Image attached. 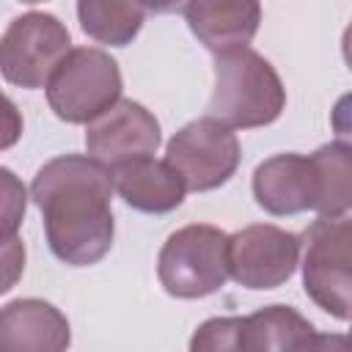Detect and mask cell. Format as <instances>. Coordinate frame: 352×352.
<instances>
[{
    "instance_id": "obj_7",
    "label": "cell",
    "mask_w": 352,
    "mask_h": 352,
    "mask_svg": "<svg viewBox=\"0 0 352 352\" xmlns=\"http://www.w3.org/2000/svg\"><path fill=\"white\" fill-rule=\"evenodd\" d=\"M165 162L192 192L223 187L239 168L236 132L212 116L184 124L165 146Z\"/></svg>"
},
{
    "instance_id": "obj_1",
    "label": "cell",
    "mask_w": 352,
    "mask_h": 352,
    "mask_svg": "<svg viewBox=\"0 0 352 352\" xmlns=\"http://www.w3.org/2000/svg\"><path fill=\"white\" fill-rule=\"evenodd\" d=\"M30 198L44 217L50 250L69 267H91L113 248L110 170L88 154H63L38 168Z\"/></svg>"
},
{
    "instance_id": "obj_16",
    "label": "cell",
    "mask_w": 352,
    "mask_h": 352,
    "mask_svg": "<svg viewBox=\"0 0 352 352\" xmlns=\"http://www.w3.org/2000/svg\"><path fill=\"white\" fill-rule=\"evenodd\" d=\"M311 157L319 173V201L314 212L319 217L349 214V204H352V148L349 143L344 140L324 143Z\"/></svg>"
},
{
    "instance_id": "obj_13",
    "label": "cell",
    "mask_w": 352,
    "mask_h": 352,
    "mask_svg": "<svg viewBox=\"0 0 352 352\" xmlns=\"http://www.w3.org/2000/svg\"><path fill=\"white\" fill-rule=\"evenodd\" d=\"M107 170L113 192H118L126 206L146 214H168L179 209L187 195L182 176L165 160H154V154L113 165Z\"/></svg>"
},
{
    "instance_id": "obj_21",
    "label": "cell",
    "mask_w": 352,
    "mask_h": 352,
    "mask_svg": "<svg viewBox=\"0 0 352 352\" xmlns=\"http://www.w3.org/2000/svg\"><path fill=\"white\" fill-rule=\"evenodd\" d=\"M143 3H146V8L154 11V14H170V11H176V8H182L184 0H143Z\"/></svg>"
},
{
    "instance_id": "obj_6",
    "label": "cell",
    "mask_w": 352,
    "mask_h": 352,
    "mask_svg": "<svg viewBox=\"0 0 352 352\" xmlns=\"http://www.w3.org/2000/svg\"><path fill=\"white\" fill-rule=\"evenodd\" d=\"M72 50V36L55 14L28 11L0 36V74L16 88H44Z\"/></svg>"
},
{
    "instance_id": "obj_14",
    "label": "cell",
    "mask_w": 352,
    "mask_h": 352,
    "mask_svg": "<svg viewBox=\"0 0 352 352\" xmlns=\"http://www.w3.org/2000/svg\"><path fill=\"white\" fill-rule=\"evenodd\" d=\"M330 344L333 338L319 336L316 327L292 305H267L242 316L239 349L245 352H300Z\"/></svg>"
},
{
    "instance_id": "obj_19",
    "label": "cell",
    "mask_w": 352,
    "mask_h": 352,
    "mask_svg": "<svg viewBox=\"0 0 352 352\" xmlns=\"http://www.w3.org/2000/svg\"><path fill=\"white\" fill-rule=\"evenodd\" d=\"M25 242L16 236L0 239V294L11 292L25 272Z\"/></svg>"
},
{
    "instance_id": "obj_10",
    "label": "cell",
    "mask_w": 352,
    "mask_h": 352,
    "mask_svg": "<svg viewBox=\"0 0 352 352\" xmlns=\"http://www.w3.org/2000/svg\"><path fill=\"white\" fill-rule=\"evenodd\" d=\"M253 198L275 217L314 209L319 201V173L314 157L286 151L264 160L253 170Z\"/></svg>"
},
{
    "instance_id": "obj_17",
    "label": "cell",
    "mask_w": 352,
    "mask_h": 352,
    "mask_svg": "<svg viewBox=\"0 0 352 352\" xmlns=\"http://www.w3.org/2000/svg\"><path fill=\"white\" fill-rule=\"evenodd\" d=\"M25 209H28V190L22 179L11 168L0 165V239L16 236L25 220Z\"/></svg>"
},
{
    "instance_id": "obj_3",
    "label": "cell",
    "mask_w": 352,
    "mask_h": 352,
    "mask_svg": "<svg viewBox=\"0 0 352 352\" xmlns=\"http://www.w3.org/2000/svg\"><path fill=\"white\" fill-rule=\"evenodd\" d=\"M157 278L179 300L214 294L228 280V234L209 223L173 231L157 256Z\"/></svg>"
},
{
    "instance_id": "obj_9",
    "label": "cell",
    "mask_w": 352,
    "mask_h": 352,
    "mask_svg": "<svg viewBox=\"0 0 352 352\" xmlns=\"http://www.w3.org/2000/svg\"><path fill=\"white\" fill-rule=\"evenodd\" d=\"M162 135L160 121L140 102L118 99L96 118L85 124V148L88 157L102 162L104 168L148 157L157 151Z\"/></svg>"
},
{
    "instance_id": "obj_20",
    "label": "cell",
    "mask_w": 352,
    "mask_h": 352,
    "mask_svg": "<svg viewBox=\"0 0 352 352\" xmlns=\"http://www.w3.org/2000/svg\"><path fill=\"white\" fill-rule=\"evenodd\" d=\"M22 138V113L19 107L0 91V151L16 146Z\"/></svg>"
},
{
    "instance_id": "obj_5",
    "label": "cell",
    "mask_w": 352,
    "mask_h": 352,
    "mask_svg": "<svg viewBox=\"0 0 352 352\" xmlns=\"http://www.w3.org/2000/svg\"><path fill=\"white\" fill-rule=\"evenodd\" d=\"M349 242L352 223L349 214L316 217L300 236V264L305 294L330 316L349 319Z\"/></svg>"
},
{
    "instance_id": "obj_15",
    "label": "cell",
    "mask_w": 352,
    "mask_h": 352,
    "mask_svg": "<svg viewBox=\"0 0 352 352\" xmlns=\"http://www.w3.org/2000/svg\"><path fill=\"white\" fill-rule=\"evenodd\" d=\"M143 0H77V19L85 36L99 44L126 47L146 22Z\"/></svg>"
},
{
    "instance_id": "obj_2",
    "label": "cell",
    "mask_w": 352,
    "mask_h": 352,
    "mask_svg": "<svg viewBox=\"0 0 352 352\" xmlns=\"http://www.w3.org/2000/svg\"><path fill=\"white\" fill-rule=\"evenodd\" d=\"M286 88L272 63L250 47H234L214 58L209 116L231 129H256L280 118Z\"/></svg>"
},
{
    "instance_id": "obj_18",
    "label": "cell",
    "mask_w": 352,
    "mask_h": 352,
    "mask_svg": "<svg viewBox=\"0 0 352 352\" xmlns=\"http://www.w3.org/2000/svg\"><path fill=\"white\" fill-rule=\"evenodd\" d=\"M239 330H242V316H217L206 319L195 336L190 338L192 352H226V349H239Z\"/></svg>"
},
{
    "instance_id": "obj_22",
    "label": "cell",
    "mask_w": 352,
    "mask_h": 352,
    "mask_svg": "<svg viewBox=\"0 0 352 352\" xmlns=\"http://www.w3.org/2000/svg\"><path fill=\"white\" fill-rule=\"evenodd\" d=\"M22 3H28V6H36V3H44V0H22Z\"/></svg>"
},
{
    "instance_id": "obj_12",
    "label": "cell",
    "mask_w": 352,
    "mask_h": 352,
    "mask_svg": "<svg viewBox=\"0 0 352 352\" xmlns=\"http://www.w3.org/2000/svg\"><path fill=\"white\" fill-rule=\"evenodd\" d=\"M182 11L192 36L214 55L248 47L261 25L258 0H184Z\"/></svg>"
},
{
    "instance_id": "obj_11",
    "label": "cell",
    "mask_w": 352,
    "mask_h": 352,
    "mask_svg": "<svg viewBox=\"0 0 352 352\" xmlns=\"http://www.w3.org/2000/svg\"><path fill=\"white\" fill-rule=\"evenodd\" d=\"M69 344V319L52 302L22 297L0 308V352H60Z\"/></svg>"
},
{
    "instance_id": "obj_4",
    "label": "cell",
    "mask_w": 352,
    "mask_h": 352,
    "mask_svg": "<svg viewBox=\"0 0 352 352\" xmlns=\"http://www.w3.org/2000/svg\"><path fill=\"white\" fill-rule=\"evenodd\" d=\"M50 110L66 124H88L121 99V69L110 52L77 47L63 55L47 80Z\"/></svg>"
},
{
    "instance_id": "obj_8",
    "label": "cell",
    "mask_w": 352,
    "mask_h": 352,
    "mask_svg": "<svg viewBox=\"0 0 352 352\" xmlns=\"http://www.w3.org/2000/svg\"><path fill=\"white\" fill-rule=\"evenodd\" d=\"M300 264V236L272 223L228 234V278L253 292L283 286Z\"/></svg>"
}]
</instances>
